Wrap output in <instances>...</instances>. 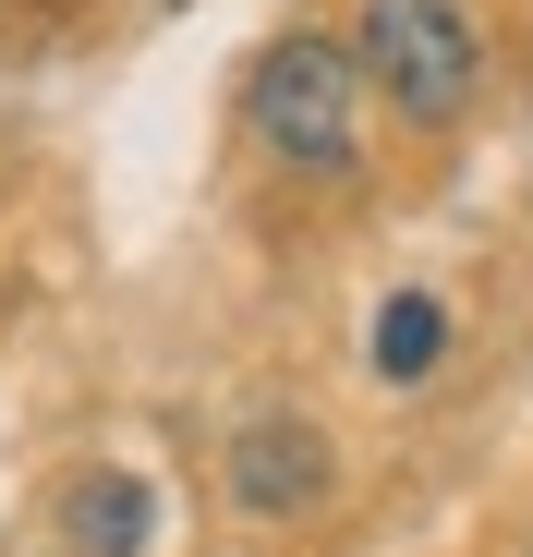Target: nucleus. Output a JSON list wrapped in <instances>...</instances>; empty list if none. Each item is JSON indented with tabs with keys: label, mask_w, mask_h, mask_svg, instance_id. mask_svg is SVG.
Instances as JSON below:
<instances>
[{
	"label": "nucleus",
	"mask_w": 533,
	"mask_h": 557,
	"mask_svg": "<svg viewBox=\"0 0 533 557\" xmlns=\"http://www.w3.org/2000/svg\"><path fill=\"white\" fill-rule=\"evenodd\" d=\"M509 557H533V533H521V545H509Z\"/></svg>",
	"instance_id": "423d86ee"
},
{
	"label": "nucleus",
	"mask_w": 533,
	"mask_h": 557,
	"mask_svg": "<svg viewBox=\"0 0 533 557\" xmlns=\"http://www.w3.org/2000/svg\"><path fill=\"white\" fill-rule=\"evenodd\" d=\"M364 351H376V376H388V388H424V376H436V351H449V304H436V292H388Z\"/></svg>",
	"instance_id": "39448f33"
},
{
	"label": "nucleus",
	"mask_w": 533,
	"mask_h": 557,
	"mask_svg": "<svg viewBox=\"0 0 533 557\" xmlns=\"http://www.w3.org/2000/svg\"><path fill=\"white\" fill-rule=\"evenodd\" d=\"M61 545H73V557H146V545H158V485L122 473V460L73 473V485H61Z\"/></svg>",
	"instance_id": "20e7f679"
},
{
	"label": "nucleus",
	"mask_w": 533,
	"mask_h": 557,
	"mask_svg": "<svg viewBox=\"0 0 533 557\" xmlns=\"http://www.w3.org/2000/svg\"><path fill=\"white\" fill-rule=\"evenodd\" d=\"M364 61H351L339 37H280V49H255V73H243V122H255V146L280 158V170H303V182H351L364 170Z\"/></svg>",
	"instance_id": "f257e3e1"
},
{
	"label": "nucleus",
	"mask_w": 533,
	"mask_h": 557,
	"mask_svg": "<svg viewBox=\"0 0 533 557\" xmlns=\"http://www.w3.org/2000/svg\"><path fill=\"white\" fill-rule=\"evenodd\" d=\"M219 473H231V509H243V521H303V509H327V485H339V448H327L315 412H255V424H231Z\"/></svg>",
	"instance_id": "7ed1b4c3"
},
{
	"label": "nucleus",
	"mask_w": 533,
	"mask_h": 557,
	"mask_svg": "<svg viewBox=\"0 0 533 557\" xmlns=\"http://www.w3.org/2000/svg\"><path fill=\"white\" fill-rule=\"evenodd\" d=\"M351 61H364V85L400 122H424V134H449L485 98V37H473L461 0H364V13H351Z\"/></svg>",
	"instance_id": "f03ea898"
}]
</instances>
